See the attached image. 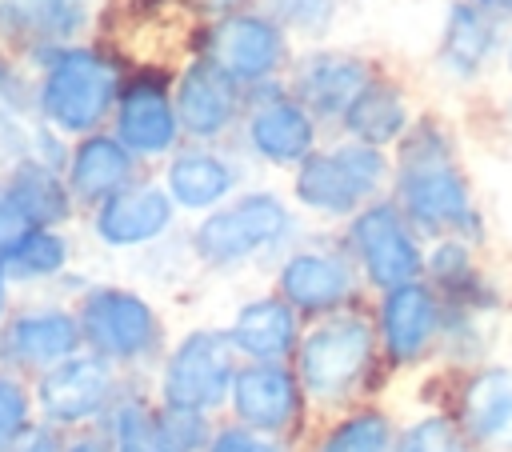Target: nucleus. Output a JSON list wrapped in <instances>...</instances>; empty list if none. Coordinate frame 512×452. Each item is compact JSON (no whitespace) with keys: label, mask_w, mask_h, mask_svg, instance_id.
<instances>
[{"label":"nucleus","mask_w":512,"mask_h":452,"mask_svg":"<svg viewBox=\"0 0 512 452\" xmlns=\"http://www.w3.org/2000/svg\"><path fill=\"white\" fill-rule=\"evenodd\" d=\"M292 372L316 416H332L352 404H364L376 380L388 372L376 344L372 312L360 304L324 320H308L292 356Z\"/></svg>","instance_id":"1"},{"label":"nucleus","mask_w":512,"mask_h":452,"mask_svg":"<svg viewBox=\"0 0 512 452\" xmlns=\"http://www.w3.org/2000/svg\"><path fill=\"white\" fill-rule=\"evenodd\" d=\"M292 228H296V212L280 192L248 188L236 192L228 204L212 208L208 216H200L196 228L188 232V248L196 264L224 272L284 248L292 240Z\"/></svg>","instance_id":"2"},{"label":"nucleus","mask_w":512,"mask_h":452,"mask_svg":"<svg viewBox=\"0 0 512 452\" xmlns=\"http://www.w3.org/2000/svg\"><path fill=\"white\" fill-rule=\"evenodd\" d=\"M392 160L380 148L344 140L336 148H316L292 168V204L320 220H352L364 204L388 196Z\"/></svg>","instance_id":"3"},{"label":"nucleus","mask_w":512,"mask_h":452,"mask_svg":"<svg viewBox=\"0 0 512 452\" xmlns=\"http://www.w3.org/2000/svg\"><path fill=\"white\" fill-rule=\"evenodd\" d=\"M392 204L424 240H464L484 244V212L472 196L468 176L456 160H424V164H392Z\"/></svg>","instance_id":"4"},{"label":"nucleus","mask_w":512,"mask_h":452,"mask_svg":"<svg viewBox=\"0 0 512 452\" xmlns=\"http://www.w3.org/2000/svg\"><path fill=\"white\" fill-rule=\"evenodd\" d=\"M236 368H240V356L232 352L224 328H212V324L188 328L168 348L156 372V404L216 420L228 408Z\"/></svg>","instance_id":"5"},{"label":"nucleus","mask_w":512,"mask_h":452,"mask_svg":"<svg viewBox=\"0 0 512 452\" xmlns=\"http://www.w3.org/2000/svg\"><path fill=\"white\" fill-rule=\"evenodd\" d=\"M340 244L368 292H388L408 280H424V248L428 240L404 220L392 196L364 204L340 232Z\"/></svg>","instance_id":"6"},{"label":"nucleus","mask_w":512,"mask_h":452,"mask_svg":"<svg viewBox=\"0 0 512 452\" xmlns=\"http://www.w3.org/2000/svg\"><path fill=\"white\" fill-rule=\"evenodd\" d=\"M76 320H80V336H84L88 352H96L112 368L152 360L164 344V324H160L156 308L140 292L120 288V284L88 288Z\"/></svg>","instance_id":"7"},{"label":"nucleus","mask_w":512,"mask_h":452,"mask_svg":"<svg viewBox=\"0 0 512 452\" xmlns=\"http://www.w3.org/2000/svg\"><path fill=\"white\" fill-rule=\"evenodd\" d=\"M272 292L288 300L304 324L364 304V284L340 240L288 248L272 272Z\"/></svg>","instance_id":"8"},{"label":"nucleus","mask_w":512,"mask_h":452,"mask_svg":"<svg viewBox=\"0 0 512 452\" xmlns=\"http://www.w3.org/2000/svg\"><path fill=\"white\" fill-rule=\"evenodd\" d=\"M312 404L292 372V364H240L224 420L252 428L260 436H276L288 444H304L312 432Z\"/></svg>","instance_id":"9"},{"label":"nucleus","mask_w":512,"mask_h":452,"mask_svg":"<svg viewBox=\"0 0 512 452\" xmlns=\"http://www.w3.org/2000/svg\"><path fill=\"white\" fill-rule=\"evenodd\" d=\"M376 344L388 372L420 368L432 352H440L444 336V300L428 280H408L372 300Z\"/></svg>","instance_id":"10"},{"label":"nucleus","mask_w":512,"mask_h":452,"mask_svg":"<svg viewBox=\"0 0 512 452\" xmlns=\"http://www.w3.org/2000/svg\"><path fill=\"white\" fill-rule=\"evenodd\" d=\"M116 68L92 48H64L52 56L40 88V108L60 132H92L116 100Z\"/></svg>","instance_id":"11"},{"label":"nucleus","mask_w":512,"mask_h":452,"mask_svg":"<svg viewBox=\"0 0 512 452\" xmlns=\"http://www.w3.org/2000/svg\"><path fill=\"white\" fill-rule=\"evenodd\" d=\"M116 400H120L116 368L108 360H100L96 352H76V356L60 360L36 384V404H40L44 420L64 424V428H80V424L108 416V408Z\"/></svg>","instance_id":"12"},{"label":"nucleus","mask_w":512,"mask_h":452,"mask_svg":"<svg viewBox=\"0 0 512 452\" xmlns=\"http://www.w3.org/2000/svg\"><path fill=\"white\" fill-rule=\"evenodd\" d=\"M448 412L476 452H512V364L484 360L464 368Z\"/></svg>","instance_id":"13"},{"label":"nucleus","mask_w":512,"mask_h":452,"mask_svg":"<svg viewBox=\"0 0 512 452\" xmlns=\"http://www.w3.org/2000/svg\"><path fill=\"white\" fill-rule=\"evenodd\" d=\"M224 332L240 364H292L296 344L304 336V320L288 300L268 288L240 300Z\"/></svg>","instance_id":"14"},{"label":"nucleus","mask_w":512,"mask_h":452,"mask_svg":"<svg viewBox=\"0 0 512 452\" xmlns=\"http://www.w3.org/2000/svg\"><path fill=\"white\" fill-rule=\"evenodd\" d=\"M176 220V204L164 184H128L112 200H104L92 216L100 244L108 248H144L160 240Z\"/></svg>","instance_id":"15"},{"label":"nucleus","mask_w":512,"mask_h":452,"mask_svg":"<svg viewBox=\"0 0 512 452\" xmlns=\"http://www.w3.org/2000/svg\"><path fill=\"white\" fill-rule=\"evenodd\" d=\"M84 344L80 336V320L64 308H36L24 312L16 320H8V328L0 332V360L16 364V368H56L60 360L76 356Z\"/></svg>","instance_id":"16"},{"label":"nucleus","mask_w":512,"mask_h":452,"mask_svg":"<svg viewBox=\"0 0 512 452\" xmlns=\"http://www.w3.org/2000/svg\"><path fill=\"white\" fill-rule=\"evenodd\" d=\"M172 104H176V120L188 136L212 140L232 124V116L240 108V92H236V80L212 56H204L184 68Z\"/></svg>","instance_id":"17"},{"label":"nucleus","mask_w":512,"mask_h":452,"mask_svg":"<svg viewBox=\"0 0 512 452\" xmlns=\"http://www.w3.org/2000/svg\"><path fill=\"white\" fill-rule=\"evenodd\" d=\"M284 56L280 28L256 12H232L212 32V60L232 80H264Z\"/></svg>","instance_id":"18"},{"label":"nucleus","mask_w":512,"mask_h":452,"mask_svg":"<svg viewBox=\"0 0 512 452\" xmlns=\"http://www.w3.org/2000/svg\"><path fill=\"white\" fill-rule=\"evenodd\" d=\"M248 144L264 164L296 168L316 152V120L300 100H264L248 116Z\"/></svg>","instance_id":"19"},{"label":"nucleus","mask_w":512,"mask_h":452,"mask_svg":"<svg viewBox=\"0 0 512 452\" xmlns=\"http://www.w3.org/2000/svg\"><path fill=\"white\" fill-rule=\"evenodd\" d=\"M236 184H240V172L232 168V160L208 148H184L164 168V192L172 196L176 212L208 216L212 208L236 196Z\"/></svg>","instance_id":"20"},{"label":"nucleus","mask_w":512,"mask_h":452,"mask_svg":"<svg viewBox=\"0 0 512 452\" xmlns=\"http://www.w3.org/2000/svg\"><path fill=\"white\" fill-rule=\"evenodd\" d=\"M180 132L176 104L164 96V84L156 80H136L116 108V140L132 156H164L172 152Z\"/></svg>","instance_id":"21"},{"label":"nucleus","mask_w":512,"mask_h":452,"mask_svg":"<svg viewBox=\"0 0 512 452\" xmlns=\"http://www.w3.org/2000/svg\"><path fill=\"white\" fill-rule=\"evenodd\" d=\"M136 176V156L116 140V136H84L76 144V152L68 156V192L80 204L100 208L104 200H112L116 192H124Z\"/></svg>","instance_id":"22"},{"label":"nucleus","mask_w":512,"mask_h":452,"mask_svg":"<svg viewBox=\"0 0 512 452\" xmlns=\"http://www.w3.org/2000/svg\"><path fill=\"white\" fill-rule=\"evenodd\" d=\"M396 428L400 424L384 404L364 400L312 424L300 452H392Z\"/></svg>","instance_id":"23"},{"label":"nucleus","mask_w":512,"mask_h":452,"mask_svg":"<svg viewBox=\"0 0 512 452\" xmlns=\"http://www.w3.org/2000/svg\"><path fill=\"white\" fill-rule=\"evenodd\" d=\"M368 68L356 56L344 52H312L300 64L296 88H300V104L316 116H344V108L368 88Z\"/></svg>","instance_id":"24"},{"label":"nucleus","mask_w":512,"mask_h":452,"mask_svg":"<svg viewBox=\"0 0 512 452\" xmlns=\"http://www.w3.org/2000/svg\"><path fill=\"white\" fill-rule=\"evenodd\" d=\"M348 140L368 144V148H388L400 144V136L408 132V108L400 100V92L392 84H368L340 116Z\"/></svg>","instance_id":"25"},{"label":"nucleus","mask_w":512,"mask_h":452,"mask_svg":"<svg viewBox=\"0 0 512 452\" xmlns=\"http://www.w3.org/2000/svg\"><path fill=\"white\" fill-rule=\"evenodd\" d=\"M104 432L112 440V452H172L164 408L156 404V396H120L104 416Z\"/></svg>","instance_id":"26"},{"label":"nucleus","mask_w":512,"mask_h":452,"mask_svg":"<svg viewBox=\"0 0 512 452\" xmlns=\"http://www.w3.org/2000/svg\"><path fill=\"white\" fill-rule=\"evenodd\" d=\"M4 192L12 196V204H16L36 228H56V224L72 212V192H68V184H64L48 164H36V160L20 164V168L8 176Z\"/></svg>","instance_id":"27"},{"label":"nucleus","mask_w":512,"mask_h":452,"mask_svg":"<svg viewBox=\"0 0 512 452\" xmlns=\"http://www.w3.org/2000/svg\"><path fill=\"white\" fill-rule=\"evenodd\" d=\"M84 24V0H0V28L20 40H64Z\"/></svg>","instance_id":"28"},{"label":"nucleus","mask_w":512,"mask_h":452,"mask_svg":"<svg viewBox=\"0 0 512 452\" xmlns=\"http://www.w3.org/2000/svg\"><path fill=\"white\" fill-rule=\"evenodd\" d=\"M492 48V24L476 4H456L444 24V64L456 76H472Z\"/></svg>","instance_id":"29"},{"label":"nucleus","mask_w":512,"mask_h":452,"mask_svg":"<svg viewBox=\"0 0 512 452\" xmlns=\"http://www.w3.org/2000/svg\"><path fill=\"white\" fill-rule=\"evenodd\" d=\"M392 452H476V448L448 408H428L396 428Z\"/></svg>","instance_id":"30"},{"label":"nucleus","mask_w":512,"mask_h":452,"mask_svg":"<svg viewBox=\"0 0 512 452\" xmlns=\"http://www.w3.org/2000/svg\"><path fill=\"white\" fill-rule=\"evenodd\" d=\"M0 260H4V272L16 280H44L68 264V244L56 228H36Z\"/></svg>","instance_id":"31"},{"label":"nucleus","mask_w":512,"mask_h":452,"mask_svg":"<svg viewBox=\"0 0 512 452\" xmlns=\"http://www.w3.org/2000/svg\"><path fill=\"white\" fill-rule=\"evenodd\" d=\"M204 452H300V444H288V440H276V436H260V432L240 428L232 420H216Z\"/></svg>","instance_id":"32"},{"label":"nucleus","mask_w":512,"mask_h":452,"mask_svg":"<svg viewBox=\"0 0 512 452\" xmlns=\"http://www.w3.org/2000/svg\"><path fill=\"white\" fill-rule=\"evenodd\" d=\"M28 436V396L12 376H0V452H12Z\"/></svg>","instance_id":"33"},{"label":"nucleus","mask_w":512,"mask_h":452,"mask_svg":"<svg viewBox=\"0 0 512 452\" xmlns=\"http://www.w3.org/2000/svg\"><path fill=\"white\" fill-rule=\"evenodd\" d=\"M64 452H112V440L108 432H80L64 444Z\"/></svg>","instance_id":"34"},{"label":"nucleus","mask_w":512,"mask_h":452,"mask_svg":"<svg viewBox=\"0 0 512 452\" xmlns=\"http://www.w3.org/2000/svg\"><path fill=\"white\" fill-rule=\"evenodd\" d=\"M272 4H276V12H280V16H288V20H300V24H304V20H312V16L320 12V4H324V0H272Z\"/></svg>","instance_id":"35"},{"label":"nucleus","mask_w":512,"mask_h":452,"mask_svg":"<svg viewBox=\"0 0 512 452\" xmlns=\"http://www.w3.org/2000/svg\"><path fill=\"white\" fill-rule=\"evenodd\" d=\"M12 108V76H8V68L0 64V116Z\"/></svg>","instance_id":"36"},{"label":"nucleus","mask_w":512,"mask_h":452,"mask_svg":"<svg viewBox=\"0 0 512 452\" xmlns=\"http://www.w3.org/2000/svg\"><path fill=\"white\" fill-rule=\"evenodd\" d=\"M476 8H504V12H512V0H472Z\"/></svg>","instance_id":"37"},{"label":"nucleus","mask_w":512,"mask_h":452,"mask_svg":"<svg viewBox=\"0 0 512 452\" xmlns=\"http://www.w3.org/2000/svg\"><path fill=\"white\" fill-rule=\"evenodd\" d=\"M4 276L8 272H4V260H0V312H4Z\"/></svg>","instance_id":"38"},{"label":"nucleus","mask_w":512,"mask_h":452,"mask_svg":"<svg viewBox=\"0 0 512 452\" xmlns=\"http://www.w3.org/2000/svg\"><path fill=\"white\" fill-rule=\"evenodd\" d=\"M36 452H52V444H40V448H36Z\"/></svg>","instance_id":"39"},{"label":"nucleus","mask_w":512,"mask_h":452,"mask_svg":"<svg viewBox=\"0 0 512 452\" xmlns=\"http://www.w3.org/2000/svg\"><path fill=\"white\" fill-rule=\"evenodd\" d=\"M508 72H512V48H508Z\"/></svg>","instance_id":"40"}]
</instances>
